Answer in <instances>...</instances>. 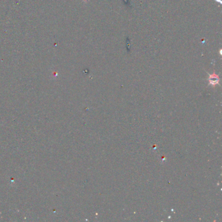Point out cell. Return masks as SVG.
<instances>
[{
	"mask_svg": "<svg viewBox=\"0 0 222 222\" xmlns=\"http://www.w3.org/2000/svg\"><path fill=\"white\" fill-rule=\"evenodd\" d=\"M209 84L210 85H215L219 84V81H220V78H219L218 75H217L214 72L212 74L209 75Z\"/></svg>",
	"mask_w": 222,
	"mask_h": 222,
	"instance_id": "obj_1",
	"label": "cell"
}]
</instances>
